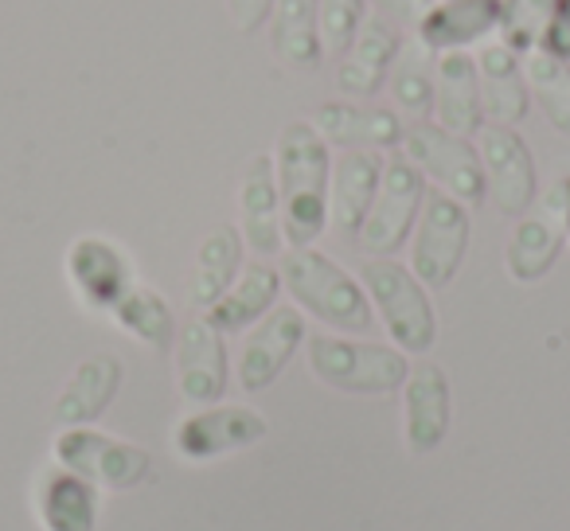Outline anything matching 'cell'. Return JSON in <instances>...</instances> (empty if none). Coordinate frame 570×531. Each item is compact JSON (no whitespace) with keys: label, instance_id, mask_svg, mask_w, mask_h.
Segmentation results:
<instances>
[{"label":"cell","instance_id":"cell-1","mask_svg":"<svg viewBox=\"0 0 570 531\" xmlns=\"http://www.w3.org/2000/svg\"><path fill=\"white\" fill-rule=\"evenodd\" d=\"M274 176L282 196L285 243L313 246L328 227V184H333V153L313 121H289L277 134Z\"/></svg>","mask_w":570,"mask_h":531},{"label":"cell","instance_id":"cell-2","mask_svg":"<svg viewBox=\"0 0 570 531\" xmlns=\"http://www.w3.org/2000/svg\"><path fill=\"white\" fill-rule=\"evenodd\" d=\"M277 274H282V286L289 289V297H294L305 313L325 321L328 328L367 333V328L375 325L367 289L360 286L348 271H341L328 254H321L317 246H294V250L285 254Z\"/></svg>","mask_w":570,"mask_h":531},{"label":"cell","instance_id":"cell-3","mask_svg":"<svg viewBox=\"0 0 570 531\" xmlns=\"http://www.w3.org/2000/svg\"><path fill=\"white\" fill-rule=\"evenodd\" d=\"M309 367L321 383H328L336 391H348V395H391L411 375L403 348L344 341V336H313Z\"/></svg>","mask_w":570,"mask_h":531},{"label":"cell","instance_id":"cell-4","mask_svg":"<svg viewBox=\"0 0 570 531\" xmlns=\"http://www.w3.org/2000/svg\"><path fill=\"white\" fill-rule=\"evenodd\" d=\"M360 286L367 289L372 305L380 309L391 341L403 352H430L438 336L434 305L426 297V286L414 278L406 266L391 258H367L360 266Z\"/></svg>","mask_w":570,"mask_h":531},{"label":"cell","instance_id":"cell-5","mask_svg":"<svg viewBox=\"0 0 570 531\" xmlns=\"http://www.w3.org/2000/svg\"><path fill=\"white\" fill-rule=\"evenodd\" d=\"M403 157L434 184L438 191L461 199L465 207H481L489 196L484 184L481 153L469 137H458L442 129L438 121H414L403 129Z\"/></svg>","mask_w":570,"mask_h":531},{"label":"cell","instance_id":"cell-6","mask_svg":"<svg viewBox=\"0 0 570 531\" xmlns=\"http://www.w3.org/2000/svg\"><path fill=\"white\" fill-rule=\"evenodd\" d=\"M469 238H473V219L461 199L445 191H426V204L414 223L411 243V274L430 289H445L458 278L461 262H465Z\"/></svg>","mask_w":570,"mask_h":531},{"label":"cell","instance_id":"cell-7","mask_svg":"<svg viewBox=\"0 0 570 531\" xmlns=\"http://www.w3.org/2000/svg\"><path fill=\"white\" fill-rule=\"evenodd\" d=\"M422 204H426V176L403 157L383 160V176L380 188H375L372 212H367L364 227H360L356 243L364 254H375V258H387L399 246L411 238V227L419 223Z\"/></svg>","mask_w":570,"mask_h":531},{"label":"cell","instance_id":"cell-8","mask_svg":"<svg viewBox=\"0 0 570 531\" xmlns=\"http://www.w3.org/2000/svg\"><path fill=\"white\" fill-rule=\"evenodd\" d=\"M56 461L82 481L110 492H129L149 476L153 458L141 445L118 442L102 430H63L56 437Z\"/></svg>","mask_w":570,"mask_h":531},{"label":"cell","instance_id":"cell-9","mask_svg":"<svg viewBox=\"0 0 570 531\" xmlns=\"http://www.w3.org/2000/svg\"><path fill=\"white\" fill-rule=\"evenodd\" d=\"M476 153H481L484 184L504 215H528L539 196V173L528 141L515 134V126H492L484 121L476 134Z\"/></svg>","mask_w":570,"mask_h":531},{"label":"cell","instance_id":"cell-10","mask_svg":"<svg viewBox=\"0 0 570 531\" xmlns=\"http://www.w3.org/2000/svg\"><path fill=\"white\" fill-rule=\"evenodd\" d=\"M67 278L87 309L114 313V305L134 289V262L114 238L82 235L67 250Z\"/></svg>","mask_w":570,"mask_h":531},{"label":"cell","instance_id":"cell-11","mask_svg":"<svg viewBox=\"0 0 570 531\" xmlns=\"http://www.w3.org/2000/svg\"><path fill=\"white\" fill-rule=\"evenodd\" d=\"M269 434V422L254 406H212V411L188 414L176 426V453L188 461H212L219 453L246 450Z\"/></svg>","mask_w":570,"mask_h":531},{"label":"cell","instance_id":"cell-12","mask_svg":"<svg viewBox=\"0 0 570 531\" xmlns=\"http://www.w3.org/2000/svg\"><path fill=\"white\" fill-rule=\"evenodd\" d=\"M305 344V317L297 309H269L266 317L254 325L246 336L243 352H238V383L243 391H266L285 364L294 360V352Z\"/></svg>","mask_w":570,"mask_h":531},{"label":"cell","instance_id":"cell-13","mask_svg":"<svg viewBox=\"0 0 570 531\" xmlns=\"http://www.w3.org/2000/svg\"><path fill=\"white\" fill-rule=\"evenodd\" d=\"M476 87H481V114L492 126H520L531 114V90L523 79V59L508 43L489 40L473 51Z\"/></svg>","mask_w":570,"mask_h":531},{"label":"cell","instance_id":"cell-14","mask_svg":"<svg viewBox=\"0 0 570 531\" xmlns=\"http://www.w3.org/2000/svg\"><path fill=\"white\" fill-rule=\"evenodd\" d=\"M176 380L191 403H219L227 391V344L207 317H191L176 336Z\"/></svg>","mask_w":570,"mask_h":531},{"label":"cell","instance_id":"cell-15","mask_svg":"<svg viewBox=\"0 0 570 531\" xmlns=\"http://www.w3.org/2000/svg\"><path fill=\"white\" fill-rule=\"evenodd\" d=\"M450 434V380L438 364H414L403 383V437L411 453H434Z\"/></svg>","mask_w":570,"mask_h":531},{"label":"cell","instance_id":"cell-16","mask_svg":"<svg viewBox=\"0 0 570 531\" xmlns=\"http://www.w3.org/2000/svg\"><path fill=\"white\" fill-rule=\"evenodd\" d=\"M406 32H399L395 24H387L383 17H367L364 28L356 32V40L348 43V51L341 56L336 67V90L348 98H372L380 95V87H387V75L395 67L399 43Z\"/></svg>","mask_w":570,"mask_h":531},{"label":"cell","instance_id":"cell-17","mask_svg":"<svg viewBox=\"0 0 570 531\" xmlns=\"http://www.w3.org/2000/svg\"><path fill=\"white\" fill-rule=\"evenodd\" d=\"M504 0H434L414 32L434 51H476L497 40Z\"/></svg>","mask_w":570,"mask_h":531},{"label":"cell","instance_id":"cell-18","mask_svg":"<svg viewBox=\"0 0 570 531\" xmlns=\"http://www.w3.org/2000/svg\"><path fill=\"white\" fill-rule=\"evenodd\" d=\"M313 129L336 149H395L403 145V121L387 106L367 102H325L313 114Z\"/></svg>","mask_w":570,"mask_h":531},{"label":"cell","instance_id":"cell-19","mask_svg":"<svg viewBox=\"0 0 570 531\" xmlns=\"http://www.w3.org/2000/svg\"><path fill=\"white\" fill-rule=\"evenodd\" d=\"M383 176V157L372 149H348L341 160H333V184H328V223L336 235L356 238L372 212L375 188Z\"/></svg>","mask_w":570,"mask_h":531},{"label":"cell","instance_id":"cell-20","mask_svg":"<svg viewBox=\"0 0 570 531\" xmlns=\"http://www.w3.org/2000/svg\"><path fill=\"white\" fill-rule=\"evenodd\" d=\"M434 121L458 137L481 134V87H476L473 51H438L434 75Z\"/></svg>","mask_w":570,"mask_h":531},{"label":"cell","instance_id":"cell-21","mask_svg":"<svg viewBox=\"0 0 570 531\" xmlns=\"http://www.w3.org/2000/svg\"><path fill=\"white\" fill-rule=\"evenodd\" d=\"M238 212H243V243L254 254L269 258L282 250L285 230H282V196H277V176L274 157H254L243 173V188H238Z\"/></svg>","mask_w":570,"mask_h":531},{"label":"cell","instance_id":"cell-22","mask_svg":"<svg viewBox=\"0 0 570 531\" xmlns=\"http://www.w3.org/2000/svg\"><path fill=\"white\" fill-rule=\"evenodd\" d=\"M269 51L282 67L313 71L325 59L317 24V0H274L269 12Z\"/></svg>","mask_w":570,"mask_h":531},{"label":"cell","instance_id":"cell-23","mask_svg":"<svg viewBox=\"0 0 570 531\" xmlns=\"http://www.w3.org/2000/svg\"><path fill=\"white\" fill-rule=\"evenodd\" d=\"M36 508L48 531H95L98 528V496L95 484L82 481L79 473L56 465L40 476L36 489Z\"/></svg>","mask_w":570,"mask_h":531},{"label":"cell","instance_id":"cell-24","mask_svg":"<svg viewBox=\"0 0 570 531\" xmlns=\"http://www.w3.org/2000/svg\"><path fill=\"white\" fill-rule=\"evenodd\" d=\"M121 387V360L118 356H90L75 367L71 383L56 403V422L59 426H82L106 414V406L114 403Z\"/></svg>","mask_w":570,"mask_h":531},{"label":"cell","instance_id":"cell-25","mask_svg":"<svg viewBox=\"0 0 570 531\" xmlns=\"http://www.w3.org/2000/svg\"><path fill=\"white\" fill-rule=\"evenodd\" d=\"M277 294H282V274H277L274 266H262V262L258 266H246L235 278V286L207 309V321H212L223 336L243 333V328H250L254 321H262L274 309Z\"/></svg>","mask_w":570,"mask_h":531},{"label":"cell","instance_id":"cell-26","mask_svg":"<svg viewBox=\"0 0 570 531\" xmlns=\"http://www.w3.org/2000/svg\"><path fill=\"white\" fill-rule=\"evenodd\" d=\"M243 230L235 227H219L199 243L196 250V266H191V286H188V297L191 305L199 309H212L243 271Z\"/></svg>","mask_w":570,"mask_h":531},{"label":"cell","instance_id":"cell-27","mask_svg":"<svg viewBox=\"0 0 570 531\" xmlns=\"http://www.w3.org/2000/svg\"><path fill=\"white\" fill-rule=\"evenodd\" d=\"M434 75L438 51L419 32H406L403 43H399L395 67L387 75V90L399 110H406L411 118H426L434 110Z\"/></svg>","mask_w":570,"mask_h":531},{"label":"cell","instance_id":"cell-28","mask_svg":"<svg viewBox=\"0 0 570 531\" xmlns=\"http://www.w3.org/2000/svg\"><path fill=\"white\" fill-rule=\"evenodd\" d=\"M562 227L559 219L551 215H520L515 223L512 238H508V250H504V262H508V274L523 286L539 282L547 271H551L554 262H559V250H562Z\"/></svg>","mask_w":570,"mask_h":531},{"label":"cell","instance_id":"cell-29","mask_svg":"<svg viewBox=\"0 0 570 531\" xmlns=\"http://www.w3.org/2000/svg\"><path fill=\"white\" fill-rule=\"evenodd\" d=\"M523 79L535 98V106L543 110V118L551 121L554 134L570 137V59H559L543 48L523 51Z\"/></svg>","mask_w":570,"mask_h":531},{"label":"cell","instance_id":"cell-30","mask_svg":"<svg viewBox=\"0 0 570 531\" xmlns=\"http://www.w3.org/2000/svg\"><path fill=\"white\" fill-rule=\"evenodd\" d=\"M118 321L121 333L137 336L145 348H173L176 341V317H173V305L157 294V289H145V286H134L110 313Z\"/></svg>","mask_w":570,"mask_h":531},{"label":"cell","instance_id":"cell-31","mask_svg":"<svg viewBox=\"0 0 570 531\" xmlns=\"http://www.w3.org/2000/svg\"><path fill=\"white\" fill-rule=\"evenodd\" d=\"M562 0H504V17H500L497 40L508 43L512 51H531L543 48L547 32L559 20Z\"/></svg>","mask_w":570,"mask_h":531},{"label":"cell","instance_id":"cell-32","mask_svg":"<svg viewBox=\"0 0 570 531\" xmlns=\"http://www.w3.org/2000/svg\"><path fill=\"white\" fill-rule=\"evenodd\" d=\"M367 9H372L367 0H317V24L325 56H344L348 51V43L364 28V20L372 17Z\"/></svg>","mask_w":570,"mask_h":531},{"label":"cell","instance_id":"cell-33","mask_svg":"<svg viewBox=\"0 0 570 531\" xmlns=\"http://www.w3.org/2000/svg\"><path fill=\"white\" fill-rule=\"evenodd\" d=\"M367 4H375V17H383L387 24H395L399 32H414L434 0H367Z\"/></svg>","mask_w":570,"mask_h":531},{"label":"cell","instance_id":"cell-34","mask_svg":"<svg viewBox=\"0 0 570 531\" xmlns=\"http://www.w3.org/2000/svg\"><path fill=\"white\" fill-rule=\"evenodd\" d=\"M269 12H274V0H227L230 24H235L243 36L258 32V28L269 20Z\"/></svg>","mask_w":570,"mask_h":531},{"label":"cell","instance_id":"cell-35","mask_svg":"<svg viewBox=\"0 0 570 531\" xmlns=\"http://www.w3.org/2000/svg\"><path fill=\"white\" fill-rule=\"evenodd\" d=\"M543 212L551 215V219H559L562 238H567V243H570V173H562L559 180H554V188L547 191Z\"/></svg>","mask_w":570,"mask_h":531},{"label":"cell","instance_id":"cell-36","mask_svg":"<svg viewBox=\"0 0 570 531\" xmlns=\"http://www.w3.org/2000/svg\"><path fill=\"white\" fill-rule=\"evenodd\" d=\"M543 51H551V56H559V59H570V0H562L559 20H554V28L543 40Z\"/></svg>","mask_w":570,"mask_h":531}]
</instances>
